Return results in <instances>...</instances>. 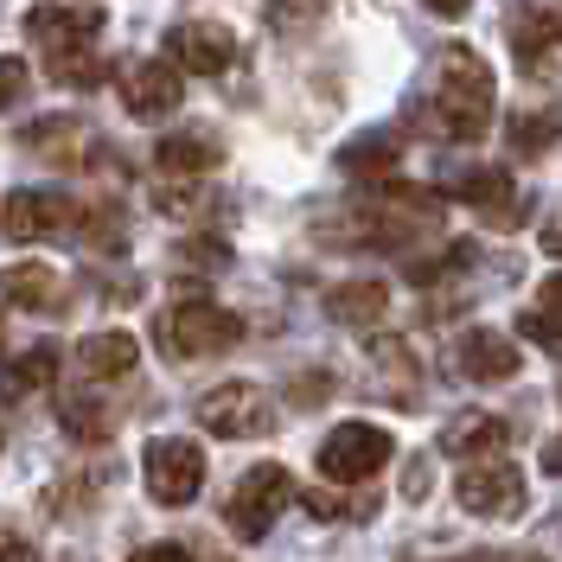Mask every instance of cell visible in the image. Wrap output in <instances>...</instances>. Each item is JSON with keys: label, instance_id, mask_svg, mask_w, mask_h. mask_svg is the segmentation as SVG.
<instances>
[{"label": "cell", "instance_id": "cell-19", "mask_svg": "<svg viewBox=\"0 0 562 562\" xmlns=\"http://www.w3.org/2000/svg\"><path fill=\"white\" fill-rule=\"evenodd\" d=\"M505 33H512V52L525 58V65H537L550 45L562 38V13H550V7H512V20H505Z\"/></svg>", "mask_w": 562, "mask_h": 562}, {"label": "cell", "instance_id": "cell-8", "mask_svg": "<svg viewBox=\"0 0 562 562\" xmlns=\"http://www.w3.org/2000/svg\"><path fill=\"white\" fill-rule=\"evenodd\" d=\"M167 45H173L179 77H224L237 65V33L217 26V20H186V26H173Z\"/></svg>", "mask_w": 562, "mask_h": 562}, {"label": "cell", "instance_id": "cell-34", "mask_svg": "<svg viewBox=\"0 0 562 562\" xmlns=\"http://www.w3.org/2000/svg\"><path fill=\"white\" fill-rule=\"evenodd\" d=\"M543 473H557V480H562V435L543 448Z\"/></svg>", "mask_w": 562, "mask_h": 562}, {"label": "cell", "instance_id": "cell-6", "mask_svg": "<svg viewBox=\"0 0 562 562\" xmlns=\"http://www.w3.org/2000/svg\"><path fill=\"white\" fill-rule=\"evenodd\" d=\"M454 492H460V505H467L473 518H518V512H525V473H518L512 460H498V454L467 460Z\"/></svg>", "mask_w": 562, "mask_h": 562}, {"label": "cell", "instance_id": "cell-15", "mask_svg": "<svg viewBox=\"0 0 562 562\" xmlns=\"http://www.w3.org/2000/svg\"><path fill=\"white\" fill-rule=\"evenodd\" d=\"M384 307H390L384 281H339V288L326 294V319H333V326H378Z\"/></svg>", "mask_w": 562, "mask_h": 562}, {"label": "cell", "instance_id": "cell-24", "mask_svg": "<svg viewBox=\"0 0 562 562\" xmlns=\"http://www.w3.org/2000/svg\"><path fill=\"white\" fill-rule=\"evenodd\" d=\"M58 416H65V428L77 435V441H90V448H103V441H109V428H115V416H109V409L97 403V396H70V403L58 409Z\"/></svg>", "mask_w": 562, "mask_h": 562}, {"label": "cell", "instance_id": "cell-30", "mask_svg": "<svg viewBox=\"0 0 562 562\" xmlns=\"http://www.w3.org/2000/svg\"><path fill=\"white\" fill-rule=\"evenodd\" d=\"M307 512H314L319 525H326V518H346V498H333L326 486H314V492H307Z\"/></svg>", "mask_w": 562, "mask_h": 562}, {"label": "cell", "instance_id": "cell-32", "mask_svg": "<svg viewBox=\"0 0 562 562\" xmlns=\"http://www.w3.org/2000/svg\"><path fill=\"white\" fill-rule=\"evenodd\" d=\"M537 307H557L562 314V276H550L543 288H537Z\"/></svg>", "mask_w": 562, "mask_h": 562}, {"label": "cell", "instance_id": "cell-22", "mask_svg": "<svg viewBox=\"0 0 562 562\" xmlns=\"http://www.w3.org/2000/svg\"><path fill=\"white\" fill-rule=\"evenodd\" d=\"M339 167H346L351 179H371V173L384 179L390 167H396V135H358L346 154H339Z\"/></svg>", "mask_w": 562, "mask_h": 562}, {"label": "cell", "instance_id": "cell-31", "mask_svg": "<svg viewBox=\"0 0 562 562\" xmlns=\"http://www.w3.org/2000/svg\"><path fill=\"white\" fill-rule=\"evenodd\" d=\"M128 562H192V557H186V543H147V550H135Z\"/></svg>", "mask_w": 562, "mask_h": 562}, {"label": "cell", "instance_id": "cell-14", "mask_svg": "<svg viewBox=\"0 0 562 562\" xmlns=\"http://www.w3.org/2000/svg\"><path fill=\"white\" fill-rule=\"evenodd\" d=\"M26 33L45 52H65V45H90L103 33V7H33L26 13Z\"/></svg>", "mask_w": 562, "mask_h": 562}, {"label": "cell", "instance_id": "cell-5", "mask_svg": "<svg viewBox=\"0 0 562 562\" xmlns=\"http://www.w3.org/2000/svg\"><path fill=\"white\" fill-rule=\"evenodd\" d=\"M396 454V441H390L378 422H339L326 441H319V473L333 480V486H358V480H378V467Z\"/></svg>", "mask_w": 562, "mask_h": 562}, {"label": "cell", "instance_id": "cell-36", "mask_svg": "<svg viewBox=\"0 0 562 562\" xmlns=\"http://www.w3.org/2000/svg\"><path fill=\"white\" fill-rule=\"evenodd\" d=\"M543 249H550V256H562V231H550V237H543Z\"/></svg>", "mask_w": 562, "mask_h": 562}, {"label": "cell", "instance_id": "cell-4", "mask_svg": "<svg viewBox=\"0 0 562 562\" xmlns=\"http://www.w3.org/2000/svg\"><path fill=\"white\" fill-rule=\"evenodd\" d=\"M288 505H294V480H288V467L262 460V467H249L244 480H237L231 505H224V525L237 530L244 543H256V537L276 530V518L288 512Z\"/></svg>", "mask_w": 562, "mask_h": 562}, {"label": "cell", "instance_id": "cell-12", "mask_svg": "<svg viewBox=\"0 0 562 562\" xmlns=\"http://www.w3.org/2000/svg\"><path fill=\"white\" fill-rule=\"evenodd\" d=\"M0 294H7L13 307H26V314H65L70 307L65 276L45 269V262H13V269H0Z\"/></svg>", "mask_w": 562, "mask_h": 562}, {"label": "cell", "instance_id": "cell-2", "mask_svg": "<svg viewBox=\"0 0 562 562\" xmlns=\"http://www.w3.org/2000/svg\"><path fill=\"white\" fill-rule=\"evenodd\" d=\"M154 339L167 358H211V351H231L244 339V319L217 301H173L154 319Z\"/></svg>", "mask_w": 562, "mask_h": 562}, {"label": "cell", "instance_id": "cell-28", "mask_svg": "<svg viewBox=\"0 0 562 562\" xmlns=\"http://www.w3.org/2000/svg\"><path fill=\"white\" fill-rule=\"evenodd\" d=\"M518 326H525V339H537V346H562V314L557 307H537V301H530Z\"/></svg>", "mask_w": 562, "mask_h": 562}, {"label": "cell", "instance_id": "cell-26", "mask_svg": "<svg viewBox=\"0 0 562 562\" xmlns=\"http://www.w3.org/2000/svg\"><path fill=\"white\" fill-rule=\"evenodd\" d=\"M326 20V0H269V26L276 33H307Z\"/></svg>", "mask_w": 562, "mask_h": 562}, {"label": "cell", "instance_id": "cell-23", "mask_svg": "<svg viewBox=\"0 0 562 562\" xmlns=\"http://www.w3.org/2000/svg\"><path fill=\"white\" fill-rule=\"evenodd\" d=\"M52 371H58V346H33L26 364H7L0 371V396H33V390L52 384Z\"/></svg>", "mask_w": 562, "mask_h": 562}, {"label": "cell", "instance_id": "cell-17", "mask_svg": "<svg viewBox=\"0 0 562 562\" xmlns=\"http://www.w3.org/2000/svg\"><path fill=\"white\" fill-rule=\"evenodd\" d=\"M70 364L83 378H128L135 371V339L128 333H90V339H77Z\"/></svg>", "mask_w": 562, "mask_h": 562}, {"label": "cell", "instance_id": "cell-3", "mask_svg": "<svg viewBox=\"0 0 562 562\" xmlns=\"http://www.w3.org/2000/svg\"><path fill=\"white\" fill-rule=\"evenodd\" d=\"M199 428L205 435H224V441H262L276 428V396L262 384H217L199 396Z\"/></svg>", "mask_w": 562, "mask_h": 562}, {"label": "cell", "instance_id": "cell-35", "mask_svg": "<svg viewBox=\"0 0 562 562\" xmlns=\"http://www.w3.org/2000/svg\"><path fill=\"white\" fill-rule=\"evenodd\" d=\"M0 562H38V557L26 550V543H0Z\"/></svg>", "mask_w": 562, "mask_h": 562}, {"label": "cell", "instance_id": "cell-38", "mask_svg": "<svg viewBox=\"0 0 562 562\" xmlns=\"http://www.w3.org/2000/svg\"><path fill=\"white\" fill-rule=\"evenodd\" d=\"M211 562H231V557H211Z\"/></svg>", "mask_w": 562, "mask_h": 562}, {"label": "cell", "instance_id": "cell-25", "mask_svg": "<svg viewBox=\"0 0 562 562\" xmlns=\"http://www.w3.org/2000/svg\"><path fill=\"white\" fill-rule=\"evenodd\" d=\"M109 65L90 52V45H70V52H52V83H77V90H90V83H103Z\"/></svg>", "mask_w": 562, "mask_h": 562}, {"label": "cell", "instance_id": "cell-29", "mask_svg": "<svg viewBox=\"0 0 562 562\" xmlns=\"http://www.w3.org/2000/svg\"><path fill=\"white\" fill-rule=\"evenodd\" d=\"M13 97H26V65L20 58H0V109L13 103Z\"/></svg>", "mask_w": 562, "mask_h": 562}, {"label": "cell", "instance_id": "cell-10", "mask_svg": "<svg viewBox=\"0 0 562 562\" xmlns=\"http://www.w3.org/2000/svg\"><path fill=\"white\" fill-rule=\"evenodd\" d=\"M0 224H7L13 244H45V237H65L77 224V199H65V192H13Z\"/></svg>", "mask_w": 562, "mask_h": 562}, {"label": "cell", "instance_id": "cell-27", "mask_svg": "<svg viewBox=\"0 0 562 562\" xmlns=\"http://www.w3.org/2000/svg\"><path fill=\"white\" fill-rule=\"evenodd\" d=\"M154 205L167 211V217H211V192L205 186H160V192H154Z\"/></svg>", "mask_w": 562, "mask_h": 562}, {"label": "cell", "instance_id": "cell-13", "mask_svg": "<svg viewBox=\"0 0 562 562\" xmlns=\"http://www.w3.org/2000/svg\"><path fill=\"white\" fill-rule=\"evenodd\" d=\"M467 205L480 211V224H492V231H518L525 224V205H518V186H512V173L505 167H480V173H467Z\"/></svg>", "mask_w": 562, "mask_h": 562}, {"label": "cell", "instance_id": "cell-16", "mask_svg": "<svg viewBox=\"0 0 562 562\" xmlns=\"http://www.w3.org/2000/svg\"><path fill=\"white\" fill-rule=\"evenodd\" d=\"M154 160H160V173H205V167H217L224 160V147H217V135L211 128H179V135H167L160 147H154Z\"/></svg>", "mask_w": 562, "mask_h": 562}, {"label": "cell", "instance_id": "cell-18", "mask_svg": "<svg viewBox=\"0 0 562 562\" xmlns=\"http://www.w3.org/2000/svg\"><path fill=\"white\" fill-rule=\"evenodd\" d=\"M505 448V422L486 416V409H473V416H454L441 428V454H460V460H486Z\"/></svg>", "mask_w": 562, "mask_h": 562}, {"label": "cell", "instance_id": "cell-21", "mask_svg": "<svg viewBox=\"0 0 562 562\" xmlns=\"http://www.w3.org/2000/svg\"><path fill=\"white\" fill-rule=\"evenodd\" d=\"M77 140H83V122H77V115H45V122L26 128V147H33L38 160H58V167H70V160L83 154Z\"/></svg>", "mask_w": 562, "mask_h": 562}, {"label": "cell", "instance_id": "cell-9", "mask_svg": "<svg viewBox=\"0 0 562 562\" xmlns=\"http://www.w3.org/2000/svg\"><path fill=\"white\" fill-rule=\"evenodd\" d=\"M122 103L135 122H167L179 103H186V77H179L173 58H147L122 77Z\"/></svg>", "mask_w": 562, "mask_h": 562}, {"label": "cell", "instance_id": "cell-11", "mask_svg": "<svg viewBox=\"0 0 562 562\" xmlns=\"http://www.w3.org/2000/svg\"><path fill=\"white\" fill-rule=\"evenodd\" d=\"M460 378H473V384H505V378H518V364H525V351L512 346L505 333H492V326H473L454 351Z\"/></svg>", "mask_w": 562, "mask_h": 562}, {"label": "cell", "instance_id": "cell-1", "mask_svg": "<svg viewBox=\"0 0 562 562\" xmlns=\"http://www.w3.org/2000/svg\"><path fill=\"white\" fill-rule=\"evenodd\" d=\"M428 115L448 140H480L492 122V65L473 45H441L435 83H428Z\"/></svg>", "mask_w": 562, "mask_h": 562}, {"label": "cell", "instance_id": "cell-37", "mask_svg": "<svg viewBox=\"0 0 562 562\" xmlns=\"http://www.w3.org/2000/svg\"><path fill=\"white\" fill-rule=\"evenodd\" d=\"M0 351H7V314H0Z\"/></svg>", "mask_w": 562, "mask_h": 562}, {"label": "cell", "instance_id": "cell-20", "mask_svg": "<svg viewBox=\"0 0 562 562\" xmlns=\"http://www.w3.org/2000/svg\"><path fill=\"white\" fill-rule=\"evenodd\" d=\"M512 154H525V160H537L543 147H557L562 140V103H543V109H525V115H512Z\"/></svg>", "mask_w": 562, "mask_h": 562}, {"label": "cell", "instance_id": "cell-33", "mask_svg": "<svg viewBox=\"0 0 562 562\" xmlns=\"http://www.w3.org/2000/svg\"><path fill=\"white\" fill-rule=\"evenodd\" d=\"M422 7H428V13H441V20H460L473 0H422Z\"/></svg>", "mask_w": 562, "mask_h": 562}, {"label": "cell", "instance_id": "cell-7", "mask_svg": "<svg viewBox=\"0 0 562 562\" xmlns=\"http://www.w3.org/2000/svg\"><path fill=\"white\" fill-rule=\"evenodd\" d=\"M147 492H154V505H192L199 486H205V454L192 448V441H179V435H160V441H147Z\"/></svg>", "mask_w": 562, "mask_h": 562}]
</instances>
